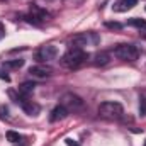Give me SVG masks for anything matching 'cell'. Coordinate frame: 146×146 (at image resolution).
Segmentation results:
<instances>
[{
    "label": "cell",
    "mask_w": 146,
    "mask_h": 146,
    "mask_svg": "<svg viewBox=\"0 0 146 146\" xmlns=\"http://www.w3.org/2000/svg\"><path fill=\"white\" fill-rule=\"evenodd\" d=\"M48 17H49V14H48L46 10H42L41 7H37V5H34V3H31V7H29V19H31V22L39 24V22L48 21Z\"/></svg>",
    "instance_id": "7"
},
{
    "label": "cell",
    "mask_w": 146,
    "mask_h": 146,
    "mask_svg": "<svg viewBox=\"0 0 146 146\" xmlns=\"http://www.w3.org/2000/svg\"><path fill=\"white\" fill-rule=\"evenodd\" d=\"M65 143H66V146H80L78 143H76V141H75V139H70V138H68Z\"/></svg>",
    "instance_id": "19"
},
{
    "label": "cell",
    "mask_w": 146,
    "mask_h": 146,
    "mask_svg": "<svg viewBox=\"0 0 146 146\" xmlns=\"http://www.w3.org/2000/svg\"><path fill=\"white\" fill-rule=\"evenodd\" d=\"M114 54H115V58H119L122 61H136L139 56V51L134 44H119L114 49Z\"/></svg>",
    "instance_id": "3"
},
{
    "label": "cell",
    "mask_w": 146,
    "mask_h": 146,
    "mask_svg": "<svg viewBox=\"0 0 146 146\" xmlns=\"http://www.w3.org/2000/svg\"><path fill=\"white\" fill-rule=\"evenodd\" d=\"M139 34H141L143 37H146V26H145V27H141V29H139Z\"/></svg>",
    "instance_id": "21"
},
{
    "label": "cell",
    "mask_w": 146,
    "mask_h": 146,
    "mask_svg": "<svg viewBox=\"0 0 146 146\" xmlns=\"http://www.w3.org/2000/svg\"><path fill=\"white\" fill-rule=\"evenodd\" d=\"M139 114H141L143 117L146 115V99H145V97H141V99H139Z\"/></svg>",
    "instance_id": "16"
},
{
    "label": "cell",
    "mask_w": 146,
    "mask_h": 146,
    "mask_svg": "<svg viewBox=\"0 0 146 146\" xmlns=\"http://www.w3.org/2000/svg\"><path fill=\"white\" fill-rule=\"evenodd\" d=\"M58 56V48L53 46V44H46V46H41L36 51L34 58H36L39 63H46V61H51V60H56Z\"/></svg>",
    "instance_id": "6"
},
{
    "label": "cell",
    "mask_w": 146,
    "mask_h": 146,
    "mask_svg": "<svg viewBox=\"0 0 146 146\" xmlns=\"http://www.w3.org/2000/svg\"><path fill=\"white\" fill-rule=\"evenodd\" d=\"M99 42V36L94 33H83V34H76L70 39V44L73 48H80L83 49V46H90V44H97Z\"/></svg>",
    "instance_id": "5"
},
{
    "label": "cell",
    "mask_w": 146,
    "mask_h": 146,
    "mask_svg": "<svg viewBox=\"0 0 146 146\" xmlns=\"http://www.w3.org/2000/svg\"><path fill=\"white\" fill-rule=\"evenodd\" d=\"M7 112H9L7 107H0V117H2V119H7V117H9V115H7Z\"/></svg>",
    "instance_id": "18"
},
{
    "label": "cell",
    "mask_w": 146,
    "mask_h": 146,
    "mask_svg": "<svg viewBox=\"0 0 146 146\" xmlns=\"http://www.w3.org/2000/svg\"><path fill=\"white\" fill-rule=\"evenodd\" d=\"M124 114V109L119 102H102L99 106V115L107 121H117Z\"/></svg>",
    "instance_id": "2"
},
{
    "label": "cell",
    "mask_w": 146,
    "mask_h": 146,
    "mask_svg": "<svg viewBox=\"0 0 146 146\" xmlns=\"http://www.w3.org/2000/svg\"><path fill=\"white\" fill-rule=\"evenodd\" d=\"M34 83L33 82H24V83H21L19 85V94L21 95H24V97H29L33 92H34Z\"/></svg>",
    "instance_id": "12"
},
{
    "label": "cell",
    "mask_w": 146,
    "mask_h": 146,
    "mask_svg": "<svg viewBox=\"0 0 146 146\" xmlns=\"http://www.w3.org/2000/svg\"><path fill=\"white\" fill-rule=\"evenodd\" d=\"M136 3H138V0H117V2L112 5V10H114V12H127V10H131Z\"/></svg>",
    "instance_id": "9"
},
{
    "label": "cell",
    "mask_w": 146,
    "mask_h": 146,
    "mask_svg": "<svg viewBox=\"0 0 146 146\" xmlns=\"http://www.w3.org/2000/svg\"><path fill=\"white\" fill-rule=\"evenodd\" d=\"M106 26L110 27V29H121V27H122V26H121V24H117V22H107Z\"/></svg>",
    "instance_id": "17"
},
{
    "label": "cell",
    "mask_w": 146,
    "mask_h": 146,
    "mask_svg": "<svg viewBox=\"0 0 146 146\" xmlns=\"http://www.w3.org/2000/svg\"><path fill=\"white\" fill-rule=\"evenodd\" d=\"M22 65H24V60H14V61H5L3 63V66L10 68V70H19Z\"/></svg>",
    "instance_id": "13"
},
{
    "label": "cell",
    "mask_w": 146,
    "mask_h": 146,
    "mask_svg": "<svg viewBox=\"0 0 146 146\" xmlns=\"http://www.w3.org/2000/svg\"><path fill=\"white\" fill-rule=\"evenodd\" d=\"M0 78H3V80H7V82L10 80V76H9V75H3L2 72H0Z\"/></svg>",
    "instance_id": "22"
},
{
    "label": "cell",
    "mask_w": 146,
    "mask_h": 146,
    "mask_svg": "<svg viewBox=\"0 0 146 146\" xmlns=\"http://www.w3.org/2000/svg\"><path fill=\"white\" fill-rule=\"evenodd\" d=\"M145 146H146V141H145Z\"/></svg>",
    "instance_id": "23"
},
{
    "label": "cell",
    "mask_w": 146,
    "mask_h": 146,
    "mask_svg": "<svg viewBox=\"0 0 146 146\" xmlns=\"http://www.w3.org/2000/svg\"><path fill=\"white\" fill-rule=\"evenodd\" d=\"M87 61V53L80 48H70L63 56H61V66L68 70H76Z\"/></svg>",
    "instance_id": "1"
},
{
    "label": "cell",
    "mask_w": 146,
    "mask_h": 146,
    "mask_svg": "<svg viewBox=\"0 0 146 146\" xmlns=\"http://www.w3.org/2000/svg\"><path fill=\"white\" fill-rule=\"evenodd\" d=\"M5 37V27H3V24L0 22V39H3Z\"/></svg>",
    "instance_id": "20"
},
{
    "label": "cell",
    "mask_w": 146,
    "mask_h": 146,
    "mask_svg": "<svg viewBox=\"0 0 146 146\" xmlns=\"http://www.w3.org/2000/svg\"><path fill=\"white\" fill-rule=\"evenodd\" d=\"M127 24H129V26H133V27H138V29H141V27H145V26H146L145 21H143V19H138V17L129 19V21H127Z\"/></svg>",
    "instance_id": "15"
},
{
    "label": "cell",
    "mask_w": 146,
    "mask_h": 146,
    "mask_svg": "<svg viewBox=\"0 0 146 146\" xmlns=\"http://www.w3.org/2000/svg\"><path fill=\"white\" fill-rule=\"evenodd\" d=\"M7 139L10 141V143H14V145H17V143H21V134L19 133H15V131H7Z\"/></svg>",
    "instance_id": "14"
},
{
    "label": "cell",
    "mask_w": 146,
    "mask_h": 146,
    "mask_svg": "<svg viewBox=\"0 0 146 146\" xmlns=\"http://www.w3.org/2000/svg\"><path fill=\"white\" fill-rule=\"evenodd\" d=\"M109 61H110V56H109V53H106V51L95 53V54L92 56V63H94L95 66H106Z\"/></svg>",
    "instance_id": "11"
},
{
    "label": "cell",
    "mask_w": 146,
    "mask_h": 146,
    "mask_svg": "<svg viewBox=\"0 0 146 146\" xmlns=\"http://www.w3.org/2000/svg\"><path fill=\"white\" fill-rule=\"evenodd\" d=\"M60 104L68 110V112H76V110H80L82 107H83V100H82V97H78V95L73 94V92H66V94H63L61 99H60Z\"/></svg>",
    "instance_id": "4"
},
{
    "label": "cell",
    "mask_w": 146,
    "mask_h": 146,
    "mask_svg": "<svg viewBox=\"0 0 146 146\" xmlns=\"http://www.w3.org/2000/svg\"><path fill=\"white\" fill-rule=\"evenodd\" d=\"M29 73L36 78H46V76H51L53 75V68L51 66H46V65H34L29 68Z\"/></svg>",
    "instance_id": "8"
},
{
    "label": "cell",
    "mask_w": 146,
    "mask_h": 146,
    "mask_svg": "<svg viewBox=\"0 0 146 146\" xmlns=\"http://www.w3.org/2000/svg\"><path fill=\"white\" fill-rule=\"evenodd\" d=\"M68 114H70V112H68V110H66L65 107H63V106H61V104H60V106H56L54 109L51 110L49 121H51V122H58V121H63V119H65Z\"/></svg>",
    "instance_id": "10"
}]
</instances>
